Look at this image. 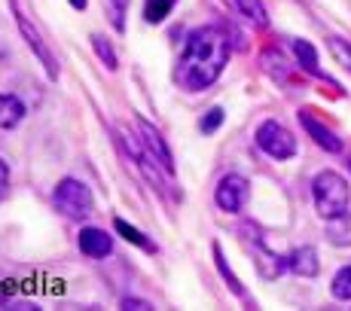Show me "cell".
I'll use <instances>...</instances> for the list:
<instances>
[{
	"instance_id": "obj_7",
	"label": "cell",
	"mask_w": 351,
	"mask_h": 311,
	"mask_svg": "<svg viewBox=\"0 0 351 311\" xmlns=\"http://www.w3.org/2000/svg\"><path fill=\"white\" fill-rule=\"evenodd\" d=\"M16 25L22 28V34H25V40H28V46L34 49V55L43 62V67H46V73H49V79H56L58 77V62H56V55L49 52V46L43 43V37H40L37 31H34V25L28 22V18L22 16V12H16Z\"/></svg>"
},
{
	"instance_id": "obj_15",
	"label": "cell",
	"mask_w": 351,
	"mask_h": 311,
	"mask_svg": "<svg viewBox=\"0 0 351 311\" xmlns=\"http://www.w3.org/2000/svg\"><path fill=\"white\" fill-rule=\"evenodd\" d=\"M293 55H296V62L306 67V71L321 73V67H318V52H315L312 43H306V40H293Z\"/></svg>"
},
{
	"instance_id": "obj_21",
	"label": "cell",
	"mask_w": 351,
	"mask_h": 311,
	"mask_svg": "<svg viewBox=\"0 0 351 311\" xmlns=\"http://www.w3.org/2000/svg\"><path fill=\"white\" fill-rule=\"evenodd\" d=\"M125 10H128V0H107V16H110V25L117 31L125 28Z\"/></svg>"
},
{
	"instance_id": "obj_12",
	"label": "cell",
	"mask_w": 351,
	"mask_h": 311,
	"mask_svg": "<svg viewBox=\"0 0 351 311\" xmlns=\"http://www.w3.org/2000/svg\"><path fill=\"white\" fill-rule=\"evenodd\" d=\"M25 119V104L16 95H0V128H16Z\"/></svg>"
},
{
	"instance_id": "obj_6",
	"label": "cell",
	"mask_w": 351,
	"mask_h": 311,
	"mask_svg": "<svg viewBox=\"0 0 351 311\" xmlns=\"http://www.w3.org/2000/svg\"><path fill=\"white\" fill-rule=\"evenodd\" d=\"M138 132H141V144L147 147V153L153 156V162L162 168L165 174H174V162H171V150H168L165 138L156 125H150L147 119H138Z\"/></svg>"
},
{
	"instance_id": "obj_9",
	"label": "cell",
	"mask_w": 351,
	"mask_h": 311,
	"mask_svg": "<svg viewBox=\"0 0 351 311\" xmlns=\"http://www.w3.org/2000/svg\"><path fill=\"white\" fill-rule=\"evenodd\" d=\"M300 123H302V128H306V132L312 134V138L318 140V144H321L327 153H339V150H342V138H339V134L330 132V128L324 125V123H318V119H315L308 110L300 113Z\"/></svg>"
},
{
	"instance_id": "obj_3",
	"label": "cell",
	"mask_w": 351,
	"mask_h": 311,
	"mask_svg": "<svg viewBox=\"0 0 351 311\" xmlns=\"http://www.w3.org/2000/svg\"><path fill=\"white\" fill-rule=\"evenodd\" d=\"M52 205L56 211L67 220H86L92 211H95V199H92V189L83 184V180L64 177L62 184L52 192Z\"/></svg>"
},
{
	"instance_id": "obj_14",
	"label": "cell",
	"mask_w": 351,
	"mask_h": 311,
	"mask_svg": "<svg viewBox=\"0 0 351 311\" xmlns=\"http://www.w3.org/2000/svg\"><path fill=\"white\" fill-rule=\"evenodd\" d=\"M113 226H117V232L123 235L125 241H132V245H138L141 250H147V253H156V245H153V241L147 238V235L141 232V229H134L132 223H125L123 217H117V220H113Z\"/></svg>"
},
{
	"instance_id": "obj_17",
	"label": "cell",
	"mask_w": 351,
	"mask_h": 311,
	"mask_svg": "<svg viewBox=\"0 0 351 311\" xmlns=\"http://www.w3.org/2000/svg\"><path fill=\"white\" fill-rule=\"evenodd\" d=\"M174 3H178V0H147V6H144V18H147L150 25H159L165 16H171Z\"/></svg>"
},
{
	"instance_id": "obj_22",
	"label": "cell",
	"mask_w": 351,
	"mask_h": 311,
	"mask_svg": "<svg viewBox=\"0 0 351 311\" xmlns=\"http://www.w3.org/2000/svg\"><path fill=\"white\" fill-rule=\"evenodd\" d=\"M220 125H223V107H211V110L202 116L199 132H202V134H211V132H217Z\"/></svg>"
},
{
	"instance_id": "obj_1",
	"label": "cell",
	"mask_w": 351,
	"mask_h": 311,
	"mask_svg": "<svg viewBox=\"0 0 351 311\" xmlns=\"http://www.w3.org/2000/svg\"><path fill=\"white\" fill-rule=\"evenodd\" d=\"M229 62V37L214 25L195 28L186 37L184 55L178 62V83L186 92H202L223 73Z\"/></svg>"
},
{
	"instance_id": "obj_26",
	"label": "cell",
	"mask_w": 351,
	"mask_h": 311,
	"mask_svg": "<svg viewBox=\"0 0 351 311\" xmlns=\"http://www.w3.org/2000/svg\"><path fill=\"white\" fill-rule=\"evenodd\" d=\"M73 10H86V0H71Z\"/></svg>"
},
{
	"instance_id": "obj_11",
	"label": "cell",
	"mask_w": 351,
	"mask_h": 311,
	"mask_svg": "<svg viewBox=\"0 0 351 311\" xmlns=\"http://www.w3.org/2000/svg\"><path fill=\"white\" fill-rule=\"evenodd\" d=\"M251 241H254V247H256V269H260V275L263 278H278L281 272L287 269V260H281V256H275L272 250H266V247H260V241L251 235Z\"/></svg>"
},
{
	"instance_id": "obj_8",
	"label": "cell",
	"mask_w": 351,
	"mask_h": 311,
	"mask_svg": "<svg viewBox=\"0 0 351 311\" xmlns=\"http://www.w3.org/2000/svg\"><path fill=\"white\" fill-rule=\"evenodd\" d=\"M80 250H83L86 256H92V260H104V256L113 253V238L104 229L86 226L83 232H80Z\"/></svg>"
},
{
	"instance_id": "obj_23",
	"label": "cell",
	"mask_w": 351,
	"mask_h": 311,
	"mask_svg": "<svg viewBox=\"0 0 351 311\" xmlns=\"http://www.w3.org/2000/svg\"><path fill=\"white\" fill-rule=\"evenodd\" d=\"M327 43H330V52H333L336 62H342L351 71V46L346 43V40H339V37H330Z\"/></svg>"
},
{
	"instance_id": "obj_4",
	"label": "cell",
	"mask_w": 351,
	"mask_h": 311,
	"mask_svg": "<svg viewBox=\"0 0 351 311\" xmlns=\"http://www.w3.org/2000/svg\"><path fill=\"white\" fill-rule=\"evenodd\" d=\"M256 147H260L263 153H269L272 159H290V156L296 153L293 134L281 123H275V119H269V123H263L256 128Z\"/></svg>"
},
{
	"instance_id": "obj_19",
	"label": "cell",
	"mask_w": 351,
	"mask_h": 311,
	"mask_svg": "<svg viewBox=\"0 0 351 311\" xmlns=\"http://www.w3.org/2000/svg\"><path fill=\"white\" fill-rule=\"evenodd\" d=\"M235 6H239V12L241 16H247L254 25H266L269 22V16H266V6L260 3V0H232Z\"/></svg>"
},
{
	"instance_id": "obj_2",
	"label": "cell",
	"mask_w": 351,
	"mask_h": 311,
	"mask_svg": "<svg viewBox=\"0 0 351 311\" xmlns=\"http://www.w3.org/2000/svg\"><path fill=\"white\" fill-rule=\"evenodd\" d=\"M312 195H315V208H318L324 220H333L348 211V201H351L348 180L336 171H321L312 184Z\"/></svg>"
},
{
	"instance_id": "obj_10",
	"label": "cell",
	"mask_w": 351,
	"mask_h": 311,
	"mask_svg": "<svg viewBox=\"0 0 351 311\" xmlns=\"http://www.w3.org/2000/svg\"><path fill=\"white\" fill-rule=\"evenodd\" d=\"M287 269L300 278H315L321 272V262H318V250L315 247H296L293 253L287 256Z\"/></svg>"
},
{
	"instance_id": "obj_25",
	"label": "cell",
	"mask_w": 351,
	"mask_h": 311,
	"mask_svg": "<svg viewBox=\"0 0 351 311\" xmlns=\"http://www.w3.org/2000/svg\"><path fill=\"white\" fill-rule=\"evenodd\" d=\"M6 180H10V168H6V162L0 159V189L6 186Z\"/></svg>"
},
{
	"instance_id": "obj_24",
	"label": "cell",
	"mask_w": 351,
	"mask_h": 311,
	"mask_svg": "<svg viewBox=\"0 0 351 311\" xmlns=\"http://www.w3.org/2000/svg\"><path fill=\"white\" fill-rule=\"evenodd\" d=\"M123 308H128V311H147V308H150V302H144V299H123Z\"/></svg>"
},
{
	"instance_id": "obj_16",
	"label": "cell",
	"mask_w": 351,
	"mask_h": 311,
	"mask_svg": "<svg viewBox=\"0 0 351 311\" xmlns=\"http://www.w3.org/2000/svg\"><path fill=\"white\" fill-rule=\"evenodd\" d=\"M92 46H95L98 58H101V62H104L107 71H117V67H119V58H117V52H113L110 40H107L104 34H95V37H92Z\"/></svg>"
},
{
	"instance_id": "obj_18",
	"label": "cell",
	"mask_w": 351,
	"mask_h": 311,
	"mask_svg": "<svg viewBox=\"0 0 351 311\" xmlns=\"http://www.w3.org/2000/svg\"><path fill=\"white\" fill-rule=\"evenodd\" d=\"M214 262H217V269H220V275L226 278L229 284V290H232L235 296H245V287H241V281L232 275V269L226 266V256H223V250H220V245H214Z\"/></svg>"
},
{
	"instance_id": "obj_13",
	"label": "cell",
	"mask_w": 351,
	"mask_h": 311,
	"mask_svg": "<svg viewBox=\"0 0 351 311\" xmlns=\"http://www.w3.org/2000/svg\"><path fill=\"white\" fill-rule=\"evenodd\" d=\"M327 238L336 247H351V214L348 211L327 220Z\"/></svg>"
},
{
	"instance_id": "obj_5",
	"label": "cell",
	"mask_w": 351,
	"mask_h": 311,
	"mask_svg": "<svg viewBox=\"0 0 351 311\" xmlns=\"http://www.w3.org/2000/svg\"><path fill=\"white\" fill-rule=\"evenodd\" d=\"M247 195H251V184L241 174H226L217 186V208L226 214H239L247 205Z\"/></svg>"
},
{
	"instance_id": "obj_20",
	"label": "cell",
	"mask_w": 351,
	"mask_h": 311,
	"mask_svg": "<svg viewBox=\"0 0 351 311\" xmlns=\"http://www.w3.org/2000/svg\"><path fill=\"white\" fill-rule=\"evenodd\" d=\"M330 290H333L336 299H342V302L351 299V266H348V269H342V272H336L333 287H330Z\"/></svg>"
}]
</instances>
